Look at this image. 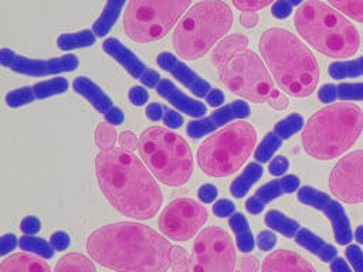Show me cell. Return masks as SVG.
<instances>
[{"label": "cell", "mask_w": 363, "mask_h": 272, "mask_svg": "<svg viewBox=\"0 0 363 272\" xmlns=\"http://www.w3.org/2000/svg\"><path fill=\"white\" fill-rule=\"evenodd\" d=\"M170 249L157 231L132 221L104 225L86 238L91 259L116 272H166Z\"/></svg>", "instance_id": "obj_1"}, {"label": "cell", "mask_w": 363, "mask_h": 272, "mask_svg": "<svg viewBox=\"0 0 363 272\" xmlns=\"http://www.w3.org/2000/svg\"><path fill=\"white\" fill-rule=\"evenodd\" d=\"M95 176L111 205L130 218L149 220L163 203L156 178L128 149L101 150L95 157Z\"/></svg>", "instance_id": "obj_2"}, {"label": "cell", "mask_w": 363, "mask_h": 272, "mask_svg": "<svg viewBox=\"0 0 363 272\" xmlns=\"http://www.w3.org/2000/svg\"><path fill=\"white\" fill-rule=\"evenodd\" d=\"M259 51L281 91L305 98L316 89L318 61L295 34L279 27L268 28L261 34Z\"/></svg>", "instance_id": "obj_3"}, {"label": "cell", "mask_w": 363, "mask_h": 272, "mask_svg": "<svg viewBox=\"0 0 363 272\" xmlns=\"http://www.w3.org/2000/svg\"><path fill=\"white\" fill-rule=\"evenodd\" d=\"M363 130V110L352 102H336L316 110L302 129L303 150L313 159L330 160L343 154Z\"/></svg>", "instance_id": "obj_4"}, {"label": "cell", "mask_w": 363, "mask_h": 272, "mask_svg": "<svg viewBox=\"0 0 363 272\" xmlns=\"http://www.w3.org/2000/svg\"><path fill=\"white\" fill-rule=\"evenodd\" d=\"M294 24L309 45L328 57L347 58L360 47V35L353 23L319 0L303 3L295 13Z\"/></svg>", "instance_id": "obj_5"}, {"label": "cell", "mask_w": 363, "mask_h": 272, "mask_svg": "<svg viewBox=\"0 0 363 272\" xmlns=\"http://www.w3.org/2000/svg\"><path fill=\"white\" fill-rule=\"evenodd\" d=\"M233 26V11L223 0H203L184 13L173 31V47L183 60H197Z\"/></svg>", "instance_id": "obj_6"}, {"label": "cell", "mask_w": 363, "mask_h": 272, "mask_svg": "<svg viewBox=\"0 0 363 272\" xmlns=\"http://www.w3.org/2000/svg\"><path fill=\"white\" fill-rule=\"evenodd\" d=\"M138 150L152 174L166 186L179 187L189 181L193 157L189 144L177 133L152 126L142 132Z\"/></svg>", "instance_id": "obj_7"}, {"label": "cell", "mask_w": 363, "mask_h": 272, "mask_svg": "<svg viewBox=\"0 0 363 272\" xmlns=\"http://www.w3.org/2000/svg\"><path fill=\"white\" fill-rule=\"evenodd\" d=\"M257 132L248 122L237 120L208 136L197 149V163L210 177L235 173L255 147Z\"/></svg>", "instance_id": "obj_8"}, {"label": "cell", "mask_w": 363, "mask_h": 272, "mask_svg": "<svg viewBox=\"0 0 363 272\" xmlns=\"http://www.w3.org/2000/svg\"><path fill=\"white\" fill-rule=\"evenodd\" d=\"M221 82L238 96L251 102L268 103L277 110L288 108V98L272 81L268 67L252 50H242L218 69Z\"/></svg>", "instance_id": "obj_9"}, {"label": "cell", "mask_w": 363, "mask_h": 272, "mask_svg": "<svg viewBox=\"0 0 363 272\" xmlns=\"http://www.w3.org/2000/svg\"><path fill=\"white\" fill-rule=\"evenodd\" d=\"M191 0H129L123 16L125 34L136 42L163 38Z\"/></svg>", "instance_id": "obj_10"}, {"label": "cell", "mask_w": 363, "mask_h": 272, "mask_svg": "<svg viewBox=\"0 0 363 272\" xmlns=\"http://www.w3.org/2000/svg\"><path fill=\"white\" fill-rule=\"evenodd\" d=\"M235 248L231 237L220 227L203 228L193 245L194 272H234Z\"/></svg>", "instance_id": "obj_11"}, {"label": "cell", "mask_w": 363, "mask_h": 272, "mask_svg": "<svg viewBox=\"0 0 363 272\" xmlns=\"http://www.w3.org/2000/svg\"><path fill=\"white\" fill-rule=\"evenodd\" d=\"M208 220V211L199 201L180 197L170 201L159 215L160 232L174 241L193 238Z\"/></svg>", "instance_id": "obj_12"}, {"label": "cell", "mask_w": 363, "mask_h": 272, "mask_svg": "<svg viewBox=\"0 0 363 272\" xmlns=\"http://www.w3.org/2000/svg\"><path fill=\"white\" fill-rule=\"evenodd\" d=\"M329 190L347 204L363 203V149L346 153L329 174Z\"/></svg>", "instance_id": "obj_13"}, {"label": "cell", "mask_w": 363, "mask_h": 272, "mask_svg": "<svg viewBox=\"0 0 363 272\" xmlns=\"http://www.w3.org/2000/svg\"><path fill=\"white\" fill-rule=\"evenodd\" d=\"M0 64L23 75L45 76L74 71L78 67V58L74 54H65L48 60H34L24 55H18L9 48H1Z\"/></svg>", "instance_id": "obj_14"}, {"label": "cell", "mask_w": 363, "mask_h": 272, "mask_svg": "<svg viewBox=\"0 0 363 272\" xmlns=\"http://www.w3.org/2000/svg\"><path fill=\"white\" fill-rule=\"evenodd\" d=\"M298 200L305 205H309L322 211L328 217V220L332 224L335 239L339 245L350 244V241L353 239L350 221L345 212V208L339 201L330 198L329 194L320 190H316L311 186H302L298 190Z\"/></svg>", "instance_id": "obj_15"}, {"label": "cell", "mask_w": 363, "mask_h": 272, "mask_svg": "<svg viewBox=\"0 0 363 272\" xmlns=\"http://www.w3.org/2000/svg\"><path fill=\"white\" fill-rule=\"evenodd\" d=\"M251 115L250 105L244 101H233L218 109H216L210 116L196 119L187 123L186 132L190 137L199 139L210 132H214L217 128H221L233 120H240Z\"/></svg>", "instance_id": "obj_16"}, {"label": "cell", "mask_w": 363, "mask_h": 272, "mask_svg": "<svg viewBox=\"0 0 363 272\" xmlns=\"http://www.w3.org/2000/svg\"><path fill=\"white\" fill-rule=\"evenodd\" d=\"M104 51L118 61L133 78L139 79L147 88H156L162 79L155 69L146 67L129 48L116 38H106L102 44Z\"/></svg>", "instance_id": "obj_17"}, {"label": "cell", "mask_w": 363, "mask_h": 272, "mask_svg": "<svg viewBox=\"0 0 363 272\" xmlns=\"http://www.w3.org/2000/svg\"><path fill=\"white\" fill-rule=\"evenodd\" d=\"M72 88L77 94L84 96L111 125H121L123 122V112L115 106L111 98L89 78L77 76L72 82Z\"/></svg>", "instance_id": "obj_18"}, {"label": "cell", "mask_w": 363, "mask_h": 272, "mask_svg": "<svg viewBox=\"0 0 363 272\" xmlns=\"http://www.w3.org/2000/svg\"><path fill=\"white\" fill-rule=\"evenodd\" d=\"M156 62L160 68L170 72L179 82H182L193 95L197 98H206L211 89V85L197 75L190 67L180 61L176 55L164 51L160 52L156 58Z\"/></svg>", "instance_id": "obj_19"}, {"label": "cell", "mask_w": 363, "mask_h": 272, "mask_svg": "<svg viewBox=\"0 0 363 272\" xmlns=\"http://www.w3.org/2000/svg\"><path fill=\"white\" fill-rule=\"evenodd\" d=\"M299 190V178L295 174H286L279 178H275L272 181H268L267 184L261 186L247 201H245V210L250 214H259L264 207L277 197L282 194H289Z\"/></svg>", "instance_id": "obj_20"}, {"label": "cell", "mask_w": 363, "mask_h": 272, "mask_svg": "<svg viewBox=\"0 0 363 272\" xmlns=\"http://www.w3.org/2000/svg\"><path fill=\"white\" fill-rule=\"evenodd\" d=\"M156 92L157 95H160L163 99H166L167 102H170V105H173L176 109H179L180 112L201 119L206 116L207 113V108L203 102L190 98L189 95L183 94L170 79L167 78H162L156 86Z\"/></svg>", "instance_id": "obj_21"}, {"label": "cell", "mask_w": 363, "mask_h": 272, "mask_svg": "<svg viewBox=\"0 0 363 272\" xmlns=\"http://www.w3.org/2000/svg\"><path fill=\"white\" fill-rule=\"evenodd\" d=\"M261 272H318L315 266L299 254L288 249H277L267 255Z\"/></svg>", "instance_id": "obj_22"}, {"label": "cell", "mask_w": 363, "mask_h": 272, "mask_svg": "<svg viewBox=\"0 0 363 272\" xmlns=\"http://www.w3.org/2000/svg\"><path fill=\"white\" fill-rule=\"evenodd\" d=\"M0 272H51V269L41 258L18 252L11 254L1 261Z\"/></svg>", "instance_id": "obj_23"}, {"label": "cell", "mask_w": 363, "mask_h": 272, "mask_svg": "<svg viewBox=\"0 0 363 272\" xmlns=\"http://www.w3.org/2000/svg\"><path fill=\"white\" fill-rule=\"evenodd\" d=\"M294 238L296 244L308 249L311 254L316 255L323 262H332L337 256V249L333 245L325 242L322 238H319L306 228H299Z\"/></svg>", "instance_id": "obj_24"}, {"label": "cell", "mask_w": 363, "mask_h": 272, "mask_svg": "<svg viewBox=\"0 0 363 272\" xmlns=\"http://www.w3.org/2000/svg\"><path fill=\"white\" fill-rule=\"evenodd\" d=\"M248 45V40L242 34H231L223 38L211 52L213 64L220 69L227 62H230L238 52L245 50Z\"/></svg>", "instance_id": "obj_25"}, {"label": "cell", "mask_w": 363, "mask_h": 272, "mask_svg": "<svg viewBox=\"0 0 363 272\" xmlns=\"http://www.w3.org/2000/svg\"><path fill=\"white\" fill-rule=\"evenodd\" d=\"M262 170L264 169L261 167V164L258 162L250 163L242 170V173L233 180V183L230 186L231 196L235 198H242L250 191L252 184L262 177Z\"/></svg>", "instance_id": "obj_26"}, {"label": "cell", "mask_w": 363, "mask_h": 272, "mask_svg": "<svg viewBox=\"0 0 363 272\" xmlns=\"http://www.w3.org/2000/svg\"><path fill=\"white\" fill-rule=\"evenodd\" d=\"M126 0H106L105 7L102 8V13L95 20L92 26V31L96 37H104L108 34V31L112 28V26L116 23L122 7Z\"/></svg>", "instance_id": "obj_27"}, {"label": "cell", "mask_w": 363, "mask_h": 272, "mask_svg": "<svg viewBox=\"0 0 363 272\" xmlns=\"http://www.w3.org/2000/svg\"><path fill=\"white\" fill-rule=\"evenodd\" d=\"M228 224L235 235V241H237V246L238 251L241 252H251L254 249L255 241L252 237V232L250 230V225L245 220V217L241 212H234Z\"/></svg>", "instance_id": "obj_28"}, {"label": "cell", "mask_w": 363, "mask_h": 272, "mask_svg": "<svg viewBox=\"0 0 363 272\" xmlns=\"http://www.w3.org/2000/svg\"><path fill=\"white\" fill-rule=\"evenodd\" d=\"M54 272H96V268L84 254L68 252L58 259Z\"/></svg>", "instance_id": "obj_29"}, {"label": "cell", "mask_w": 363, "mask_h": 272, "mask_svg": "<svg viewBox=\"0 0 363 272\" xmlns=\"http://www.w3.org/2000/svg\"><path fill=\"white\" fill-rule=\"evenodd\" d=\"M265 224L267 227H269L271 230L285 235V237H295L296 232L299 231V224L289 218L288 215H285L284 212L278 211V210H269L267 214H265Z\"/></svg>", "instance_id": "obj_30"}, {"label": "cell", "mask_w": 363, "mask_h": 272, "mask_svg": "<svg viewBox=\"0 0 363 272\" xmlns=\"http://www.w3.org/2000/svg\"><path fill=\"white\" fill-rule=\"evenodd\" d=\"M328 72L333 79H346V78L360 76L363 75V55L354 60L335 61L329 65Z\"/></svg>", "instance_id": "obj_31"}, {"label": "cell", "mask_w": 363, "mask_h": 272, "mask_svg": "<svg viewBox=\"0 0 363 272\" xmlns=\"http://www.w3.org/2000/svg\"><path fill=\"white\" fill-rule=\"evenodd\" d=\"M95 33L91 30H81L75 33H64L57 38V45L64 50H75V48H85L95 42Z\"/></svg>", "instance_id": "obj_32"}, {"label": "cell", "mask_w": 363, "mask_h": 272, "mask_svg": "<svg viewBox=\"0 0 363 272\" xmlns=\"http://www.w3.org/2000/svg\"><path fill=\"white\" fill-rule=\"evenodd\" d=\"M67 89H68V81L62 76H55L33 85L35 99H44L52 95H60V94H64Z\"/></svg>", "instance_id": "obj_33"}, {"label": "cell", "mask_w": 363, "mask_h": 272, "mask_svg": "<svg viewBox=\"0 0 363 272\" xmlns=\"http://www.w3.org/2000/svg\"><path fill=\"white\" fill-rule=\"evenodd\" d=\"M18 246L23 251L33 252L34 255H38L44 259H50L54 255V248L51 246L50 242H47L43 238L34 237V235H24L18 239Z\"/></svg>", "instance_id": "obj_34"}, {"label": "cell", "mask_w": 363, "mask_h": 272, "mask_svg": "<svg viewBox=\"0 0 363 272\" xmlns=\"http://www.w3.org/2000/svg\"><path fill=\"white\" fill-rule=\"evenodd\" d=\"M303 126H305V120H303L302 115L298 112H292L286 118H284L275 123L274 132L282 140H285V139H289L292 135L298 133L301 129H303Z\"/></svg>", "instance_id": "obj_35"}, {"label": "cell", "mask_w": 363, "mask_h": 272, "mask_svg": "<svg viewBox=\"0 0 363 272\" xmlns=\"http://www.w3.org/2000/svg\"><path fill=\"white\" fill-rule=\"evenodd\" d=\"M281 143H282V139L274 130L268 132L261 140V143L257 146L254 152V159L258 163L268 162L272 157V154L281 147Z\"/></svg>", "instance_id": "obj_36"}, {"label": "cell", "mask_w": 363, "mask_h": 272, "mask_svg": "<svg viewBox=\"0 0 363 272\" xmlns=\"http://www.w3.org/2000/svg\"><path fill=\"white\" fill-rule=\"evenodd\" d=\"M170 268L173 272H194L193 261L187 251L179 245H172L170 249Z\"/></svg>", "instance_id": "obj_37"}, {"label": "cell", "mask_w": 363, "mask_h": 272, "mask_svg": "<svg viewBox=\"0 0 363 272\" xmlns=\"http://www.w3.org/2000/svg\"><path fill=\"white\" fill-rule=\"evenodd\" d=\"M336 10L345 16L363 23V0H328Z\"/></svg>", "instance_id": "obj_38"}, {"label": "cell", "mask_w": 363, "mask_h": 272, "mask_svg": "<svg viewBox=\"0 0 363 272\" xmlns=\"http://www.w3.org/2000/svg\"><path fill=\"white\" fill-rule=\"evenodd\" d=\"M34 99H35V95H34L33 86H23V88L13 89L4 98L6 105L9 108H18V106H23V105H28Z\"/></svg>", "instance_id": "obj_39"}, {"label": "cell", "mask_w": 363, "mask_h": 272, "mask_svg": "<svg viewBox=\"0 0 363 272\" xmlns=\"http://www.w3.org/2000/svg\"><path fill=\"white\" fill-rule=\"evenodd\" d=\"M115 142H116V132H115L113 126L108 122L99 123L95 130L96 146L101 147V150H104V149L115 147Z\"/></svg>", "instance_id": "obj_40"}, {"label": "cell", "mask_w": 363, "mask_h": 272, "mask_svg": "<svg viewBox=\"0 0 363 272\" xmlns=\"http://www.w3.org/2000/svg\"><path fill=\"white\" fill-rule=\"evenodd\" d=\"M337 99L363 101V82H340L337 85Z\"/></svg>", "instance_id": "obj_41"}, {"label": "cell", "mask_w": 363, "mask_h": 272, "mask_svg": "<svg viewBox=\"0 0 363 272\" xmlns=\"http://www.w3.org/2000/svg\"><path fill=\"white\" fill-rule=\"evenodd\" d=\"M346 258L354 272H363V251L357 245H347L345 249Z\"/></svg>", "instance_id": "obj_42"}, {"label": "cell", "mask_w": 363, "mask_h": 272, "mask_svg": "<svg viewBox=\"0 0 363 272\" xmlns=\"http://www.w3.org/2000/svg\"><path fill=\"white\" fill-rule=\"evenodd\" d=\"M231 1L241 11H255L267 7L274 0H231Z\"/></svg>", "instance_id": "obj_43"}, {"label": "cell", "mask_w": 363, "mask_h": 272, "mask_svg": "<svg viewBox=\"0 0 363 272\" xmlns=\"http://www.w3.org/2000/svg\"><path fill=\"white\" fill-rule=\"evenodd\" d=\"M213 212H214L217 217H221V218L231 217V215L235 212V205L233 204V201L225 200V198H221V200H217V201L213 204Z\"/></svg>", "instance_id": "obj_44"}, {"label": "cell", "mask_w": 363, "mask_h": 272, "mask_svg": "<svg viewBox=\"0 0 363 272\" xmlns=\"http://www.w3.org/2000/svg\"><path fill=\"white\" fill-rule=\"evenodd\" d=\"M289 167V162L285 156H275L272 159V162L269 163L268 166V171L271 176H275V177H279V176H284L286 173Z\"/></svg>", "instance_id": "obj_45"}, {"label": "cell", "mask_w": 363, "mask_h": 272, "mask_svg": "<svg viewBox=\"0 0 363 272\" xmlns=\"http://www.w3.org/2000/svg\"><path fill=\"white\" fill-rule=\"evenodd\" d=\"M128 98H129V101H130L132 105H135V106H142V105H145V103L147 102L149 94H147V91H146L143 86H138V85H136V86H132V88L129 89Z\"/></svg>", "instance_id": "obj_46"}, {"label": "cell", "mask_w": 363, "mask_h": 272, "mask_svg": "<svg viewBox=\"0 0 363 272\" xmlns=\"http://www.w3.org/2000/svg\"><path fill=\"white\" fill-rule=\"evenodd\" d=\"M277 244V237L272 231L269 230H265V231H261L258 235H257V245L261 251H269L275 246Z\"/></svg>", "instance_id": "obj_47"}, {"label": "cell", "mask_w": 363, "mask_h": 272, "mask_svg": "<svg viewBox=\"0 0 363 272\" xmlns=\"http://www.w3.org/2000/svg\"><path fill=\"white\" fill-rule=\"evenodd\" d=\"M318 98L320 102L332 103L337 99V85L335 84H325L318 91Z\"/></svg>", "instance_id": "obj_48"}, {"label": "cell", "mask_w": 363, "mask_h": 272, "mask_svg": "<svg viewBox=\"0 0 363 272\" xmlns=\"http://www.w3.org/2000/svg\"><path fill=\"white\" fill-rule=\"evenodd\" d=\"M218 191L216 188V186L210 184V183H206V184H201L197 190V197L201 203L204 204H208V203H213L217 197Z\"/></svg>", "instance_id": "obj_49"}, {"label": "cell", "mask_w": 363, "mask_h": 272, "mask_svg": "<svg viewBox=\"0 0 363 272\" xmlns=\"http://www.w3.org/2000/svg\"><path fill=\"white\" fill-rule=\"evenodd\" d=\"M259 268V262L252 255H244L238 259V268L234 272H257Z\"/></svg>", "instance_id": "obj_50"}, {"label": "cell", "mask_w": 363, "mask_h": 272, "mask_svg": "<svg viewBox=\"0 0 363 272\" xmlns=\"http://www.w3.org/2000/svg\"><path fill=\"white\" fill-rule=\"evenodd\" d=\"M20 230L26 235H34V234H37L41 230V222H40V220L37 217L30 215V217H26V218L21 220Z\"/></svg>", "instance_id": "obj_51"}, {"label": "cell", "mask_w": 363, "mask_h": 272, "mask_svg": "<svg viewBox=\"0 0 363 272\" xmlns=\"http://www.w3.org/2000/svg\"><path fill=\"white\" fill-rule=\"evenodd\" d=\"M50 244L54 248V251H64L69 245V235L65 231H55L50 237Z\"/></svg>", "instance_id": "obj_52"}, {"label": "cell", "mask_w": 363, "mask_h": 272, "mask_svg": "<svg viewBox=\"0 0 363 272\" xmlns=\"http://www.w3.org/2000/svg\"><path fill=\"white\" fill-rule=\"evenodd\" d=\"M292 8L285 0H277L274 4H272V8H271V13L274 17L277 18H286L291 13H292Z\"/></svg>", "instance_id": "obj_53"}, {"label": "cell", "mask_w": 363, "mask_h": 272, "mask_svg": "<svg viewBox=\"0 0 363 272\" xmlns=\"http://www.w3.org/2000/svg\"><path fill=\"white\" fill-rule=\"evenodd\" d=\"M163 123L170 129H177L183 123V116L177 110H166L163 115Z\"/></svg>", "instance_id": "obj_54"}, {"label": "cell", "mask_w": 363, "mask_h": 272, "mask_svg": "<svg viewBox=\"0 0 363 272\" xmlns=\"http://www.w3.org/2000/svg\"><path fill=\"white\" fill-rule=\"evenodd\" d=\"M17 245H18V241L14 234H4L0 239V254L6 255L10 251H13Z\"/></svg>", "instance_id": "obj_55"}, {"label": "cell", "mask_w": 363, "mask_h": 272, "mask_svg": "<svg viewBox=\"0 0 363 272\" xmlns=\"http://www.w3.org/2000/svg\"><path fill=\"white\" fill-rule=\"evenodd\" d=\"M139 143V139H136V136L130 132V130H123L121 135H119V144L121 147L123 149H128V150H132L133 147H136Z\"/></svg>", "instance_id": "obj_56"}, {"label": "cell", "mask_w": 363, "mask_h": 272, "mask_svg": "<svg viewBox=\"0 0 363 272\" xmlns=\"http://www.w3.org/2000/svg\"><path fill=\"white\" fill-rule=\"evenodd\" d=\"M145 113H146V118H147L149 120H152V122H156V120L163 119V115H164L162 105H159V103H156V102L149 103V105L146 106Z\"/></svg>", "instance_id": "obj_57"}, {"label": "cell", "mask_w": 363, "mask_h": 272, "mask_svg": "<svg viewBox=\"0 0 363 272\" xmlns=\"http://www.w3.org/2000/svg\"><path fill=\"white\" fill-rule=\"evenodd\" d=\"M206 102H207L210 106H213V108L223 105V102H224V94H223V91H220L218 88H211L210 92H208L207 96H206Z\"/></svg>", "instance_id": "obj_58"}, {"label": "cell", "mask_w": 363, "mask_h": 272, "mask_svg": "<svg viewBox=\"0 0 363 272\" xmlns=\"http://www.w3.org/2000/svg\"><path fill=\"white\" fill-rule=\"evenodd\" d=\"M240 23L245 28H252L258 23V16H257L255 11H242L241 16H240Z\"/></svg>", "instance_id": "obj_59"}, {"label": "cell", "mask_w": 363, "mask_h": 272, "mask_svg": "<svg viewBox=\"0 0 363 272\" xmlns=\"http://www.w3.org/2000/svg\"><path fill=\"white\" fill-rule=\"evenodd\" d=\"M330 271L332 272H352L350 266L347 265V262L343 258L336 256L332 262H330Z\"/></svg>", "instance_id": "obj_60"}, {"label": "cell", "mask_w": 363, "mask_h": 272, "mask_svg": "<svg viewBox=\"0 0 363 272\" xmlns=\"http://www.w3.org/2000/svg\"><path fill=\"white\" fill-rule=\"evenodd\" d=\"M354 239L363 245V225H359L354 231Z\"/></svg>", "instance_id": "obj_61"}, {"label": "cell", "mask_w": 363, "mask_h": 272, "mask_svg": "<svg viewBox=\"0 0 363 272\" xmlns=\"http://www.w3.org/2000/svg\"><path fill=\"white\" fill-rule=\"evenodd\" d=\"M291 7H294V6H298V4H301L303 0H285Z\"/></svg>", "instance_id": "obj_62"}]
</instances>
